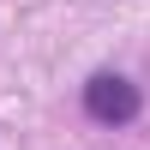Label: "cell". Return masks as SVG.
Returning <instances> with one entry per match:
<instances>
[{
  "mask_svg": "<svg viewBox=\"0 0 150 150\" xmlns=\"http://www.w3.org/2000/svg\"><path fill=\"white\" fill-rule=\"evenodd\" d=\"M84 108H90L102 126H126V120H138V90H132L126 78H114V72H96V78L84 84Z\"/></svg>",
  "mask_w": 150,
  "mask_h": 150,
  "instance_id": "obj_1",
  "label": "cell"
}]
</instances>
